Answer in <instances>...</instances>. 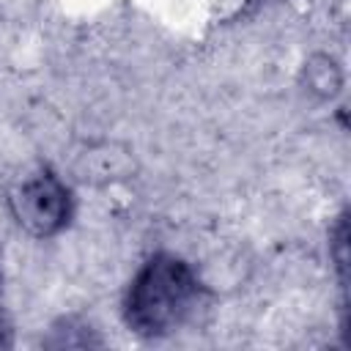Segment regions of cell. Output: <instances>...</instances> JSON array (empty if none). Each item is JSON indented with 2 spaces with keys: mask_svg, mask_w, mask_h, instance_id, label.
I'll return each mask as SVG.
<instances>
[{
  "mask_svg": "<svg viewBox=\"0 0 351 351\" xmlns=\"http://www.w3.org/2000/svg\"><path fill=\"white\" fill-rule=\"evenodd\" d=\"M211 299L197 266L173 250H154L132 271L121 296L123 326L143 340H162L189 326Z\"/></svg>",
  "mask_w": 351,
  "mask_h": 351,
  "instance_id": "6da1fadb",
  "label": "cell"
},
{
  "mask_svg": "<svg viewBox=\"0 0 351 351\" xmlns=\"http://www.w3.org/2000/svg\"><path fill=\"white\" fill-rule=\"evenodd\" d=\"M5 208L25 236L49 241L71 228L77 197L71 184L52 165L38 162L5 186Z\"/></svg>",
  "mask_w": 351,
  "mask_h": 351,
  "instance_id": "7a4b0ae2",
  "label": "cell"
},
{
  "mask_svg": "<svg viewBox=\"0 0 351 351\" xmlns=\"http://www.w3.org/2000/svg\"><path fill=\"white\" fill-rule=\"evenodd\" d=\"M134 170V156L126 145L118 143H96L77 154L74 178L82 184L104 186L112 181H126Z\"/></svg>",
  "mask_w": 351,
  "mask_h": 351,
  "instance_id": "3957f363",
  "label": "cell"
},
{
  "mask_svg": "<svg viewBox=\"0 0 351 351\" xmlns=\"http://www.w3.org/2000/svg\"><path fill=\"white\" fill-rule=\"evenodd\" d=\"M299 85L315 101H335L346 88V71L332 52H313L299 69Z\"/></svg>",
  "mask_w": 351,
  "mask_h": 351,
  "instance_id": "277c9868",
  "label": "cell"
},
{
  "mask_svg": "<svg viewBox=\"0 0 351 351\" xmlns=\"http://www.w3.org/2000/svg\"><path fill=\"white\" fill-rule=\"evenodd\" d=\"M49 348H99L104 340L82 315H63L49 326V335L41 340Z\"/></svg>",
  "mask_w": 351,
  "mask_h": 351,
  "instance_id": "5b68a950",
  "label": "cell"
},
{
  "mask_svg": "<svg viewBox=\"0 0 351 351\" xmlns=\"http://www.w3.org/2000/svg\"><path fill=\"white\" fill-rule=\"evenodd\" d=\"M329 261L337 271V282L346 291V271H348V214L340 211L329 228Z\"/></svg>",
  "mask_w": 351,
  "mask_h": 351,
  "instance_id": "8992f818",
  "label": "cell"
},
{
  "mask_svg": "<svg viewBox=\"0 0 351 351\" xmlns=\"http://www.w3.org/2000/svg\"><path fill=\"white\" fill-rule=\"evenodd\" d=\"M14 346V326H11V318L5 315L3 304H0V348H11Z\"/></svg>",
  "mask_w": 351,
  "mask_h": 351,
  "instance_id": "52a82bcc",
  "label": "cell"
},
{
  "mask_svg": "<svg viewBox=\"0 0 351 351\" xmlns=\"http://www.w3.org/2000/svg\"><path fill=\"white\" fill-rule=\"evenodd\" d=\"M0 291H3V271H0Z\"/></svg>",
  "mask_w": 351,
  "mask_h": 351,
  "instance_id": "ba28073f",
  "label": "cell"
}]
</instances>
